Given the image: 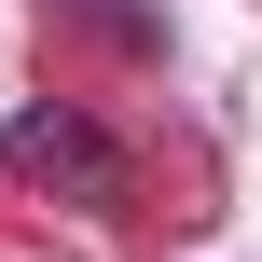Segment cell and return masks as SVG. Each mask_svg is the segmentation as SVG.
Segmentation results:
<instances>
[{"label": "cell", "mask_w": 262, "mask_h": 262, "mask_svg": "<svg viewBox=\"0 0 262 262\" xmlns=\"http://www.w3.org/2000/svg\"><path fill=\"white\" fill-rule=\"evenodd\" d=\"M0 166H14V180H41V193H69V207H138V166H124V152H111V124H97V111H69V97L14 111V124H0Z\"/></svg>", "instance_id": "1"}]
</instances>
